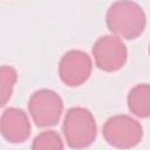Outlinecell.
<instances>
[{
	"label": "cell",
	"mask_w": 150,
	"mask_h": 150,
	"mask_svg": "<svg viewBox=\"0 0 150 150\" xmlns=\"http://www.w3.org/2000/svg\"><path fill=\"white\" fill-rule=\"evenodd\" d=\"M16 80L18 73L12 66L0 67V107L9 101Z\"/></svg>",
	"instance_id": "cell-9"
},
{
	"label": "cell",
	"mask_w": 150,
	"mask_h": 150,
	"mask_svg": "<svg viewBox=\"0 0 150 150\" xmlns=\"http://www.w3.org/2000/svg\"><path fill=\"white\" fill-rule=\"evenodd\" d=\"M62 131L73 149L88 148L96 137V121L87 108L73 107L67 110Z\"/></svg>",
	"instance_id": "cell-2"
},
{
	"label": "cell",
	"mask_w": 150,
	"mask_h": 150,
	"mask_svg": "<svg viewBox=\"0 0 150 150\" xmlns=\"http://www.w3.org/2000/svg\"><path fill=\"white\" fill-rule=\"evenodd\" d=\"M108 144L117 149H131L136 146L143 137L141 123L129 115H114L109 117L102 130Z\"/></svg>",
	"instance_id": "cell-3"
},
{
	"label": "cell",
	"mask_w": 150,
	"mask_h": 150,
	"mask_svg": "<svg viewBox=\"0 0 150 150\" xmlns=\"http://www.w3.org/2000/svg\"><path fill=\"white\" fill-rule=\"evenodd\" d=\"M32 150H63V143L56 131L46 130L33 139Z\"/></svg>",
	"instance_id": "cell-10"
},
{
	"label": "cell",
	"mask_w": 150,
	"mask_h": 150,
	"mask_svg": "<svg viewBox=\"0 0 150 150\" xmlns=\"http://www.w3.org/2000/svg\"><path fill=\"white\" fill-rule=\"evenodd\" d=\"M28 110L38 127L55 125L63 110L61 96L50 89H39L34 91L28 101Z\"/></svg>",
	"instance_id": "cell-4"
},
{
	"label": "cell",
	"mask_w": 150,
	"mask_h": 150,
	"mask_svg": "<svg viewBox=\"0 0 150 150\" xmlns=\"http://www.w3.org/2000/svg\"><path fill=\"white\" fill-rule=\"evenodd\" d=\"M129 110L138 117H149L150 115V87L148 83L137 84L128 94Z\"/></svg>",
	"instance_id": "cell-8"
},
{
	"label": "cell",
	"mask_w": 150,
	"mask_h": 150,
	"mask_svg": "<svg viewBox=\"0 0 150 150\" xmlns=\"http://www.w3.org/2000/svg\"><path fill=\"white\" fill-rule=\"evenodd\" d=\"M93 63L90 56L79 49L67 52L60 60L59 75L61 81L69 87L83 84L90 76Z\"/></svg>",
	"instance_id": "cell-6"
},
{
	"label": "cell",
	"mask_w": 150,
	"mask_h": 150,
	"mask_svg": "<svg viewBox=\"0 0 150 150\" xmlns=\"http://www.w3.org/2000/svg\"><path fill=\"white\" fill-rule=\"evenodd\" d=\"M105 22L116 36L132 40L143 33L146 25V16L137 2L121 0L109 6L105 14Z\"/></svg>",
	"instance_id": "cell-1"
},
{
	"label": "cell",
	"mask_w": 150,
	"mask_h": 150,
	"mask_svg": "<svg viewBox=\"0 0 150 150\" xmlns=\"http://www.w3.org/2000/svg\"><path fill=\"white\" fill-rule=\"evenodd\" d=\"M93 55L100 69L104 71H116L127 62L128 50L118 36L104 35L98 38L94 43Z\"/></svg>",
	"instance_id": "cell-5"
},
{
	"label": "cell",
	"mask_w": 150,
	"mask_h": 150,
	"mask_svg": "<svg viewBox=\"0 0 150 150\" xmlns=\"http://www.w3.org/2000/svg\"><path fill=\"white\" fill-rule=\"evenodd\" d=\"M0 132L11 143L25 142L30 135L27 114L19 108L6 109L0 117Z\"/></svg>",
	"instance_id": "cell-7"
}]
</instances>
